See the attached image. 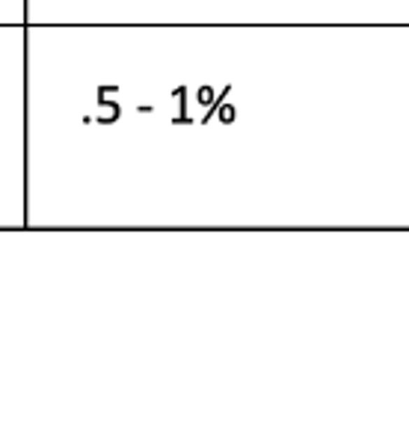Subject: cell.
<instances>
[{
    "label": "cell",
    "mask_w": 409,
    "mask_h": 436,
    "mask_svg": "<svg viewBox=\"0 0 409 436\" xmlns=\"http://www.w3.org/2000/svg\"><path fill=\"white\" fill-rule=\"evenodd\" d=\"M107 95H119V86H116V83H107V86H98V98H107Z\"/></svg>",
    "instance_id": "cell-5"
},
{
    "label": "cell",
    "mask_w": 409,
    "mask_h": 436,
    "mask_svg": "<svg viewBox=\"0 0 409 436\" xmlns=\"http://www.w3.org/2000/svg\"><path fill=\"white\" fill-rule=\"evenodd\" d=\"M214 98H217V95H214V90H210V86H199V90H196V101L205 104V107L214 101Z\"/></svg>",
    "instance_id": "cell-4"
},
{
    "label": "cell",
    "mask_w": 409,
    "mask_h": 436,
    "mask_svg": "<svg viewBox=\"0 0 409 436\" xmlns=\"http://www.w3.org/2000/svg\"><path fill=\"white\" fill-rule=\"evenodd\" d=\"M98 107H101V113L95 116L98 125H113V122H119V116H122L119 101H113V98H98Z\"/></svg>",
    "instance_id": "cell-1"
},
{
    "label": "cell",
    "mask_w": 409,
    "mask_h": 436,
    "mask_svg": "<svg viewBox=\"0 0 409 436\" xmlns=\"http://www.w3.org/2000/svg\"><path fill=\"white\" fill-rule=\"evenodd\" d=\"M217 119H220L222 125H231L234 119H238V110H234V104H226V101H222L220 110H217Z\"/></svg>",
    "instance_id": "cell-3"
},
{
    "label": "cell",
    "mask_w": 409,
    "mask_h": 436,
    "mask_svg": "<svg viewBox=\"0 0 409 436\" xmlns=\"http://www.w3.org/2000/svg\"><path fill=\"white\" fill-rule=\"evenodd\" d=\"M172 95H175L178 104H181L178 116H175V125H187V122H190V116H187V86H175V90H172Z\"/></svg>",
    "instance_id": "cell-2"
}]
</instances>
